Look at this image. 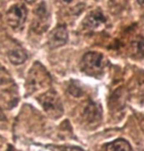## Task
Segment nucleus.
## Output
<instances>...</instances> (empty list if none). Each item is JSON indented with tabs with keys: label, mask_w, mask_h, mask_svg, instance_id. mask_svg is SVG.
<instances>
[{
	"label": "nucleus",
	"mask_w": 144,
	"mask_h": 151,
	"mask_svg": "<svg viewBox=\"0 0 144 151\" xmlns=\"http://www.w3.org/2000/svg\"><path fill=\"white\" fill-rule=\"evenodd\" d=\"M50 84V77L47 70L39 63H36L31 69L27 80V90L29 94L47 87Z\"/></svg>",
	"instance_id": "nucleus-1"
},
{
	"label": "nucleus",
	"mask_w": 144,
	"mask_h": 151,
	"mask_svg": "<svg viewBox=\"0 0 144 151\" xmlns=\"http://www.w3.org/2000/svg\"><path fill=\"white\" fill-rule=\"evenodd\" d=\"M106 59L100 52H87L82 59V69L92 76H99L103 73Z\"/></svg>",
	"instance_id": "nucleus-2"
},
{
	"label": "nucleus",
	"mask_w": 144,
	"mask_h": 151,
	"mask_svg": "<svg viewBox=\"0 0 144 151\" xmlns=\"http://www.w3.org/2000/svg\"><path fill=\"white\" fill-rule=\"evenodd\" d=\"M39 101L42 106H43L44 110L50 116L57 119L62 115V104H61V101L59 99L58 95L54 91H49L47 93H44L39 98Z\"/></svg>",
	"instance_id": "nucleus-3"
},
{
	"label": "nucleus",
	"mask_w": 144,
	"mask_h": 151,
	"mask_svg": "<svg viewBox=\"0 0 144 151\" xmlns=\"http://www.w3.org/2000/svg\"><path fill=\"white\" fill-rule=\"evenodd\" d=\"M27 18V9L24 5H14L8 10L6 21L13 29L20 28L24 24Z\"/></svg>",
	"instance_id": "nucleus-4"
},
{
	"label": "nucleus",
	"mask_w": 144,
	"mask_h": 151,
	"mask_svg": "<svg viewBox=\"0 0 144 151\" xmlns=\"http://www.w3.org/2000/svg\"><path fill=\"white\" fill-rule=\"evenodd\" d=\"M68 38V33L65 26H58L52 33L49 37V47H58L65 45Z\"/></svg>",
	"instance_id": "nucleus-5"
},
{
	"label": "nucleus",
	"mask_w": 144,
	"mask_h": 151,
	"mask_svg": "<svg viewBox=\"0 0 144 151\" xmlns=\"http://www.w3.org/2000/svg\"><path fill=\"white\" fill-rule=\"evenodd\" d=\"M106 22V18L102 14L100 11H94L90 15L86 17L84 25L88 28V29H96L99 28L101 25H103Z\"/></svg>",
	"instance_id": "nucleus-6"
},
{
	"label": "nucleus",
	"mask_w": 144,
	"mask_h": 151,
	"mask_svg": "<svg viewBox=\"0 0 144 151\" xmlns=\"http://www.w3.org/2000/svg\"><path fill=\"white\" fill-rule=\"evenodd\" d=\"M84 116L89 122H95L100 119L101 111L96 104L90 103L84 110Z\"/></svg>",
	"instance_id": "nucleus-7"
},
{
	"label": "nucleus",
	"mask_w": 144,
	"mask_h": 151,
	"mask_svg": "<svg viewBox=\"0 0 144 151\" xmlns=\"http://www.w3.org/2000/svg\"><path fill=\"white\" fill-rule=\"evenodd\" d=\"M8 58L9 60L12 62L13 64H22L26 61L27 59V53L24 52L21 48H16L13 50L8 53Z\"/></svg>",
	"instance_id": "nucleus-8"
},
{
	"label": "nucleus",
	"mask_w": 144,
	"mask_h": 151,
	"mask_svg": "<svg viewBox=\"0 0 144 151\" xmlns=\"http://www.w3.org/2000/svg\"><path fill=\"white\" fill-rule=\"evenodd\" d=\"M107 151H131V146L125 139H117L107 145Z\"/></svg>",
	"instance_id": "nucleus-9"
},
{
	"label": "nucleus",
	"mask_w": 144,
	"mask_h": 151,
	"mask_svg": "<svg viewBox=\"0 0 144 151\" xmlns=\"http://www.w3.org/2000/svg\"><path fill=\"white\" fill-rule=\"evenodd\" d=\"M133 48H134V52L138 56L144 58V38H142V37L138 38L133 42Z\"/></svg>",
	"instance_id": "nucleus-10"
},
{
	"label": "nucleus",
	"mask_w": 144,
	"mask_h": 151,
	"mask_svg": "<svg viewBox=\"0 0 144 151\" xmlns=\"http://www.w3.org/2000/svg\"><path fill=\"white\" fill-rule=\"evenodd\" d=\"M4 119H5V116L3 112L1 111V109H0V121H4Z\"/></svg>",
	"instance_id": "nucleus-11"
},
{
	"label": "nucleus",
	"mask_w": 144,
	"mask_h": 151,
	"mask_svg": "<svg viewBox=\"0 0 144 151\" xmlns=\"http://www.w3.org/2000/svg\"><path fill=\"white\" fill-rule=\"evenodd\" d=\"M140 127H141V129L144 130V119L140 122Z\"/></svg>",
	"instance_id": "nucleus-12"
},
{
	"label": "nucleus",
	"mask_w": 144,
	"mask_h": 151,
	"mask_svg": "<svg viewBox=\"0 0 144 151\" xmlns=\"http://www.w3.org/2000/svg\"><path fill=\"white\" fill-rule=\"evenodd\" d=\"M138 1V3L141 4V5H144V0H137Z\"/></svg>",
	"instance_id": "nucleus-13"
},
{
	"label": "nucleus",
	"mask_w": 144,
	"mask_h": 151,
	"mask_svg": "<svg viewBox=\"0 0 144 151\" xmlns=\"http://www.w3.org/2000/svg\"><path fill=\"white\" fill-rule=\"evenodd\" d=\"M24 1H26V2H28V3H32V2H34V1H36V0H24Z\"/></svg>",
	"instance_id": "nucleus-14"
},
{
	"label": "nucleus",
	"mask_w": 144,
	"mask_h": 151,
	"mask_svg": "<svg viewBox=\"0 0 144 151\" xmlns=\"http://www.w3.org/2000/svg\"><path fill=\"white\" fill-rule=\"evenodd\" d=\"M62 1L64 2V3H70V2H71L72 0H62Z\"/></svg>",
	"instance_id": "nucleus-15"
}]
</instances>
